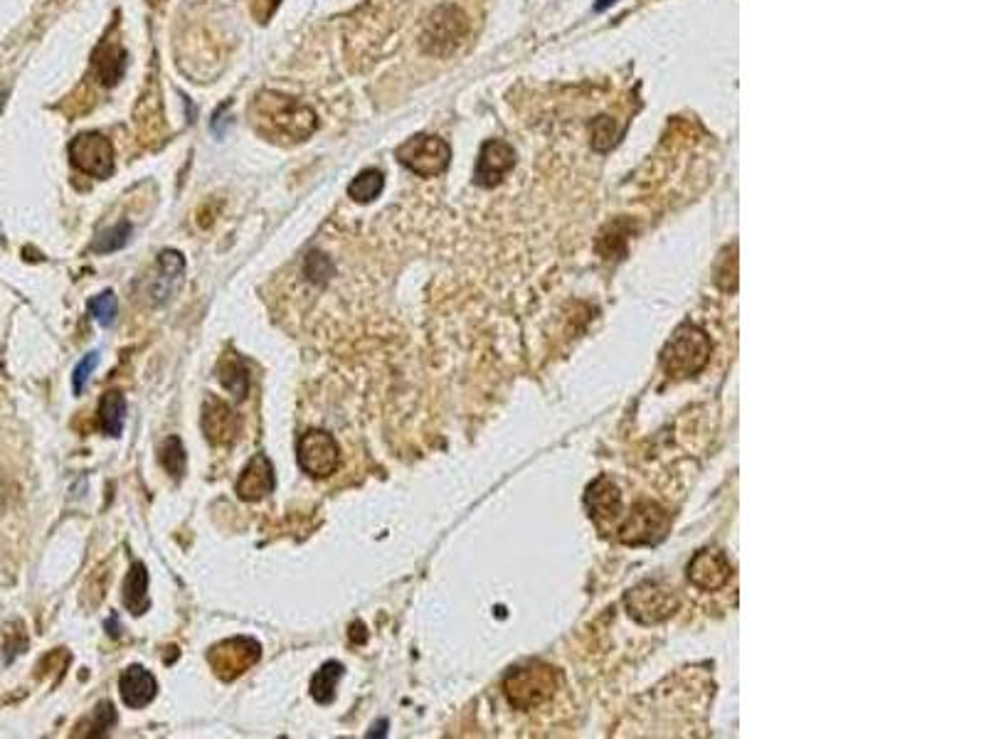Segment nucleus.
Masks as SVG:
<instances>
[{"instance_id":"obj_24","label":"nucleus","mask_w":986,"mask_h":739,"mask_svg":"<svg viewBox=\"0 0 986 739\" xmlns=\"http://www.w3.org/2000/svg\"><path fill=\"white\" fill-rule=\"evenodd\" d=\"M114 725H116V707L111 700H102V703L94 707L89 722H82V725L77 727L74 737H106Z\"/></svg>"},{"instance_id":"obj_8","label":"nucleus","mask_w":986,"mask_h":739,"mask_svg":"<svg viewBox=\"0 0 986 739\" xmlns=\"http://www.w3.org/2000/svg\"><path fill=\"white\" fill-rule=\"evenodd\" d=\"M678 599L673 589L659 582H644L627 594V609L639 624H659L676 611Z\"/></svg>"},{"instance_id":"obj_20","label":"nucleus","mask_w":986,"mask_h":739,"mask_svg":"<svg viewBox=\"0 0 986 739\" xmlns=\"http://www.w3.org/2000/svg\"><path fill=\"white\" fill-rule=\"evenodd\" d=\"M124 606L134 616L146 614L151 609V597H148V570L143 562H134L129 567L124 582Z\"/></svg>"},{"instance_id":"obj_21","label":"nucleus","mask_w":986,"mask_h":739,"mask_svg":"<svg viewBox=\"0 0 986 739\" xmlns=\"http://www.w3.org/2000/svg\"><path fill=\"white\" fill-rule=\"evenodd\" d=\"M343 673H346L343 663H338V661L323 663V666L316 671L314 678H311V688H309L311 698H314L318 705L333 703V698H336V688H338V683H341Z\"/></svg>"},{"instance_id":"obj_13","label":"nucleus","mask_w":986,"mask_h":739,"mask_svg":"<svg viewBox=\"0 0 986 739\" xmlns=\"http://www.w3.org/2000/svg\"><path fill=\"white\" fill-rule=\"evenodd\" d=\"M730 574H733V567L720 550H701L688 562V579L693 587L703 589V592H715V589L725 587Z\"/></svg>"},{"instance_id":"obj_18","label":"nucleus","mask_w":986,"mask_h":739,"mask_svg":"<svg viewBox=\"0 0 986 739\" xmlns=\"http://www.w3.org/2000/svg\"><path fill=\"white\" fill-rule=\"evenodd\" d=\"M126 62H129V57H126V52L121 50L116 42H102V45L94 50L92 57L94 74L102 79V84H106V87H114V84L124 77Z\"/></svg>"},{"instance_id":"obj_2","label":"nucleus","mask_w":986,"mask_h":739,"mask_svg":"<svg viewBox=\"0 0 986 739\" xmlns=\"http://www.w3.org/2000/svg\"><path fill=\"white\" fill-rule=\"evenodd\" d=\"M710 350H713V345H710L705 331L686 323L671 336L664 355H661V363H664L666 375L683 380V377L696 375L708 365Z\"/></svg>"},{"instance_id":"obj_16","label":"nucleus","mask_w":986,"mask_h":739,"mask_svg":"<svg viewBox=\"0 0 986 739\" xmlns=\"http://www.w3.org/2000/svg\"><path fill=\"white\" fill-rule=\"evenodd\" d=\"M119 693L126 707L131 710H143L151 705L158 695V680L151 671L143 666H129L119 678Z\"/></svg>"},{"instance_id":"obj_19","label":"nucleus","mask_w":986,"mask_h":739,"mask_svg":"<svg viewBox=\"0 0 986 739\" xmlns=\"http://www.w3.org/2000/svg\"><path fill=\"white\" fill-rule=\"evenodd\" d=\"M217 375H220L222 387H225L237 402H242L249 395V368L237 353H232L230 350V353L222 355L220 365H217Z\"/></svg>"},{"instance_id":"obj_25","label":"nucleus","mask_w":986,"mask_h":739,"mask_svg":"<svg viewBox=\"0 0 986 739\" xmlns=\"http://www.w3.org/2000/svg\"><path fill=\"white\" fill-rule=\"evenodd\" d=\"M158 459H161V466L168 471V476H173L176 481L185 476L188 471V454H185L183 441L178 437H168L158 449Z\"/></svg>"},{"instance_id":"obj_33","label":"nucleus","mask_w":986,"mask_h":739,"mask_svg":"<svg viewBox=\"0 0 986 739\" xmlns=\"http://www.w3.org/2000/svg\"><path fill=\"white\" fill-rule=\"evenodd\" d=\"M614 3H617V0H597L595 10H597V13H602V10H607L609 5H614Z\"/></svg>"},{"instance_id":"obj_10","label":"nucleus","mask_w":986,"mask_h":739,"mask_svg":"<svg viewBox=\"0 0 986 739\" xmlns=\"http://www.w3.org/2000/svg\"><path fill=\"white\" fill-rule=\"evenodd\" d=\"M72 166L84 175L106 180L114 173V148L102 134H79L70 143Z\"/></svg>"},{"instance_id":"obj_5","label":"nucleus","mask_w":986,"mask_h":739,"mask_svg":"<svg viewBox=\"0 0 986 739\" xmlns=\"http://www.w3.org/2000/svg\"><path fill=\"white\" fill-rule=\"evenodd\" d=\"M397 161L407 170H412L420 178H434L442 175L452 161V148L439 136H412L397 148Z\"/></svg>"},{"instance_id":"obj_30","label":"nucleus","mask_w":986,"mask_h":739,"mask_svg":"<svg viewBox=\"0 0 986 739\" xmlns=\"http://www.w3.org/2000/svg\"><path fill=\"white\" fill-rule=\"evenodd\" d=\"M331 262H328L323 254H309V259H306V274L311 276V279L318 281V284H323V281L328 279V274H331Z\"/></svg>"},{"instance_id":"obj_17","label":"nucleus","mask_w":986,"mask_h":739,"mask_svg":"<svg viewBox=\"0 0 986 739\" xmlns=\"http://www.w3.org/2000/svg\"><path fill=\"white\" fill-rule=\"evenodd\" d=\"M464 33V15L457 8H439L429 20V50L439 52V45H447V52L459 42Z\"/></svg>"},{"instance_id":"obj_28","label":"nucleus","mask_w":986,"mask_h":739,"mask_svg":"<svg viewBox=\"0 0 986 739\" xmlns=\"http://www.w3.org/2000/svg\"><path fill=\"white\" fill-rule=\"evenodd\" d=\"M614 146V121L609 116H599L592 124V148L609 151Z\"/></svg>"},{"instance_id":"obj_9","label":"nucleus","mask_w":986,"mask_h":739,"mask_svg":"<svg viewBox=\"0 0 986 739\" xmlns=\"http://www.w3.org/2000/svg\"><path fill=\"white\" fill-rule=\"evenodd\" d=\"M666 530H669V513L661 505L644 501L634 505L627 523L619 528V540L627 545H654L666 538Z\"/></svg>"},{"instance_id":"obj_29","label":"nucleus","mask_w":986,"mask_h":739,"mask_svg":"<svg viewBox=\"0 0 986 739\" xmlns=\"http://www.w3.org/2000/svg\"><path fill=\"white\" fill-rule=\"evenodd\" d=\"M97 363H99V353H87V355H84V360H79V365L72 372V390H74V395H82L84 385H87L89 377H92V372H94V368H97Z\"/></svg>"},{"instance_id":"obj_23","label":"nucleus","mask_w":986,"mask_h":739,"mask_svg":"<svg viewBox=\"0 0 986 739\" xmlns=\"http://www.w3.org/2000/svg\"><path fill=\"white\" fill-rule=\"evenodd\" d=\"M383 188H385L383 170L368 168V170H363V173L355 175L353 183L348 185V198H353L355 202H360V205H365V202H373L375 198H378V195L383 193Z\"/></svg>"},{"instance_id":"obj_6","label":"nucleus","mask_w":986,"mask_h":739,"mask_svg":"<svg viewBox=\"0 0 986 739\" xmlns=\"http://www.w3.org/2000/svg\"><path fill=\"white\" fill-rule=\"evenodd\" d=\"M259 656H262V646L257 641L249 636H235V639L215 643L208 651V663L217 678L232 683L245 675L259 661Z\"/></svg>"},{"instance_id":"obj_22","label":"nucleus","mask_w":986,"mask_h":739,"mask_svg":"<svg viewBox=\"0 0 986 739\" xmlns=\"http://www.w3.org/2000/svg\"><path fill=\"white\" fill-rule=\"evenodd\" d=\"M126 422V400L121 392H104L99 402V424L106 437H121Z\"/></svg>"},{"instance_id":"obj_32","label":"nucleus","mask_w":986,"mask_h":739,"mask_svg":"<svg viewBox=\"0 0 986 739\" xmlns=\"http://www.w3.org/2000/svg\"><path fill=\"white\" fill-rule=\"evenodd\" d=\"M385 732H388V720H380V722H375V727H373V730L368 732V737H370V739H375V737H385Z\"/></svg>"},{"instance_id":"obj_26","label":"nucleus","mask_w":986,"mask_h":739,"mask_svg":"<svg viewBox=\"0 0 986 739\" xmlns=\"http://www.w3.org/2000/svg\"><path fill=\"white\" fill-rule=\"evenodd\" d=\"M131 232H134V230H131L129 222H119V225H114V227H111V230L102 232V235L94 239L92 252H97V254L119 252V249H124L126 244H129Z\"/></svg>"},{"instance_id":"obj_1","label":"nucleus","mask_w":986,"mask_h":739,"mask_svg":"<svg viewBox=\"0 0 986 739\" xmlns=\"http://www.w3.org/2000/svg\"><path fill=\"white\" fill-rule=\"evenodd\" d=\"M254 116L259 124H267L274 136L289 141H304L316 131V114L301 101L284 97L277 92H262L254 101Z\"/></svg>"},{"instance_id":"obj_15","label":"nucleus","mask_w":986,"mask_h":739,"mask_svg":"<svg viewBox=\"0 0 986 739\" xmlns=\"http://www.w3.org/2000/svg\"><path fill=\"white\" fill-rule=\"evenodd\" d=\"M274 483H277V478H274V466L269 461V456L254 454L245 466V471H242L235 491L242 501L257 503L274 491Z\"/></svg>"},{"instance_id":"obj_31","label":"nucleus","mask_w":986,"mask_h":739,"mask_svg":"<svg viewBox=\"0 0 986 739\" xmlns=\"http://www.w3.org/2000/svg\"><path fill=\"white\" fill-rule=\"evenodd\" d=\"M227 109H230V106H227V104H222L220 109L215 111V116H212V121H210V129L215 131L217 136H222V134H225V121H227V119H225V114H227Z\"/></svg>"},{"instance_id":"obj_12","label":"nucleus","mask_w":986,"mask_h":739,"mask_svg":"<svg viewBox=\"0 0 986 739\" xmlns=\"http://www.w3.org/2000/svg\"><path fill=\"white\" fill-rule=\"evenodd\" d=\"M513 166H516V151L506 141H498V138L486 141L479 153V161H476L474 183L481 185V188H496L511 173Z\"/></svg>"},{"instance_id":"obj_11","label":"nucleus","mask_w":986,"mask_h":739,"mask_svg":"<svg viewBox=\"0 0 986 739\" xmlns=\"http://www.w3.org/2000/svg\"><path fill=\"white\" fill-rule=\"evenodd\" d=\"M587 508H590V518L602 530L604 535L617 530L619 520L624 518V503L619 488L609 481L607 476L597 478L587 493Z\"/></svg>"},{"instance_id":"obj_3","label":"nucleus","mask_w":986,"mask_h":739,"mask_svg":"<svg viewBox=\"0 0 986 739\" xmlns=\"http://www.w3.org/2000/svg\"><path fill=\"white\" fill-rule=\"evenodd\" d=\"M183 276H185L183 254H180L178 249H163V252L158 254L153 269L136 281V296H139V301L148 308L163 306V303H168L178 294V289L183 286Z\"/></svg>"},{"instance_id":"obj_27","label":"nucleus","mask_w":986,"mask_h":739,"mask_svg":"<svg viewBox=\"0 0 986 739\" xmlns=\"http://www.w3.org/2000/svg\"><path fill=\"white\" fill-rule=\"evenodd\" d=\"M116 311H119V303H116L114 291H102V294L94 296V299L89 301V313H92L94 321L104 328H109L111 323H114Z\"/></svg>"},{"instance_id":"obj_14","label":"nucleus","mask_w":986,"mask_h":739,"mask_svg":"<svg viewBox=\"0 0 986 739\" xmlns=\"http://www.w3.org/2000/svg\"><path fill=\"white\" fill-rule=\"evenodd\" d=\"M203 432L212 446H230L240 434V419L230 404L210 395L203 404Z\"/></svg>"},{"instance_id":"obj_7","label":"nucleus","mask_w":986,"mask_h":739,"mask_svg":"<svg viewBox=\"0 0 986 739\" xmlns=\"http://www.w3.org/2000/svg\"><path fill=\"white\" fill-rule=\"evenodd\" d=\"M296 459H299L301 471L309 476L328 478L341 466V446L333 434L323 432V429H309L301 434L299 444H296Z\"/></svg>"},{"instance_id":"obj_4","label":"nucleus","mask_w":986,"mask_h":739,"mask_svg":"<svg viewBox=\"0 0 986 739\" xmlns=\"http://www.w3.org/2000/svg\"><path fill=\"white\" fill-rule=\"evenodd\" d=\"M555 683H558L555 668L535 663V666H523L508 673L503 680V693L516 710H533L553 698Z\"/></svg>"}]
</instances>
